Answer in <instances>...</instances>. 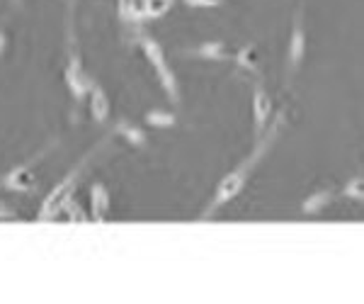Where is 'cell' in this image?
Returning a JSON list of instances; mask_svg holds the SVG:
<instances>
[{
	"instance_id": "6da1fadb",
	"label": "cell",
	"mask_w": 364,
	"mask_h": 304,
	"mask_svg": "<svg viewBox=\"0 0 364 304\" xmlns=\"http://www.w3.org/2000/svg\"><path fill=\"white\" fill-rule=\"evenodd\" d=\"M282 125H284V110H279L277 115H272V125H267V130L255 139L250 154L245 156V159L240 161L231 173H226L224 178L219 180L214 195H211L209 204L202 209V214H199V217H202V219H211L221 207H224L226 202H231L233 197L243 192V188L248 185V180H250V175L255 173V168L260 166L262 159L267 156V151L272 149L274 142H277V137H279V132H282Z\"/></svg>"
},
{
	"instance_id": "7a4b0ae2",
	"label": "cell",
	"mask_w": 364,
	"mask_h": 304,
	"mask_svg": "<svg viewBox=\"0 0 364 304\" xmlns=\"http://www.w3.org/2000/svg\"><path fill=\"white\" fill-rule=\"evenodd\" d=\"M105 144H107V139H102L100 144L92 146V149L83 156V159L75 163V166L70 168V171H68L66 175H63L61 180H58L54 188H51V192L42 200V207H39V212H37V219H39V221H51V219H56L58 214H61L63 204H66V202L70 200V197L75 195V188H78L80 178H83L87 163L92 161V156H95Z\"/></svg>"
},
{
	"instance_id": "3957f363",
	"label": "cell",
	"mask_w": 364,
	"mask_h": 304,
	"mask_svg": "<svg viewBox=\"0 0 364 304\" xmlns=\"http://www.w3.org/2000/svg\"><path fill=\"white\" fill-rule=\"evenodd\" d=\"M136 44L141 46L144 56L151 61V66L156 68L158 80H161L163 90H166V95L170 98V103L180 105V83H178V78H175V71L170 68L161 42H158L156 37H151L149 32H144V29H141V32H136Z\"/></svg>"
},
{
	"instance_id": "277c9868",
	"label": "cell",
	"mask_w": 364,
	"mask_h": 304,
	"mask_svg": "<svg viewBox=\"0 0 364 304\" xmlns=\"http://www.w3.org/2000/svg\"><path fill=\"white\" fill-rule=\"evenodd\" d=\"M63 78H66L70 98H73L75 103L83 100V98L87 95V90H90V85H92V78L85 73L78 44H75V39H73V22H70V15H68V61H66Z\"/></svg>"
},
{
	"instance_id": "5b68a950",
	"label": "cell",
	"mask_w": 364,
	"mask_h": 304,
	"mask_svg": "<svg viewBox=\"0 0 364 304\" xmlns=\"http://www.w3.org/2000/svg\"><path fill=\"white\" fill-rule=\"evenodd\" d=\"M46 151H49V146H46L44 151H39L37 156H32L29 161L20 163V166H15V168H10L5 175H0V188H5L10 192H25V195H27V192L37 190L39 175H37V171H34V166L44 159Z\"/></svg>"
},
{
	"instance_id": "8992f818",
	"label": "cell",
	"mask_w": 364,
	"mask_h": 304,
	"mask_svg": "<svg viewBox=\"0 0 364 304\" xmlns=\"http://www.w3.org/2000/svg\"><path fill=\"white\" fill-rule=\"evenodd\" d=\"M304 56H306V25H304V5H299L291 20L289 46H287V83L294 78L299 66L304 63Z\"/></svg>"
},
{
	"instance_id": "52a82bcc",
	"label": "cell",
	"mask_w": 364,
	"mask_h": 304,
	"mask_svg": "<svg viewBox=\"0 0 364 304\" xmlns=\"http://www.w3.org/2000/svg\"><path fill=\"white\" fill-rule=\"evenodd\" d=\"M272 115H274L272 95L262 85V80H255L252 83V137L257 139L267 130V125L272 122Z\"/></svg>"
},
{
	"instance_id": "ba28073f",
	"label": "cell",
	"mask_w": 364,
	"mask_h": 304,
	"mask_svg": "<svg viewBox=\"0 0 364 304\" xmlns=\"http://www.w3.org/2000/svg\"><path fill=\"white\" fill-rule=\"evenodd\" d=\"M187 56H195V58H204V61H233V54L228 51L226 42H219V39H211V42H202L192 49H185Z\"/></svg>"
},
{
	"instance_id": "9c48e42d",
	"label": "cell",
	"mask_w": 364,
	"mask_h": 304,
	"mask_svg": "<svg viewBox=\"0 0 364 304\" xmlns=\"http://www.w3.org/2000/svg\"><path fill=\"white\" fill-rule=\"evenodd\" d=\"M87 98H90V117L97 122V125H105L109 120V112H112V105H109V98L105 93V88L92 80L90 90H87Z\"/></svg>"
},
{
	"instance_id": "30bf717a",
	"label": "cell",
	"mask_w": 364,
	"mask_h": 304,
	"mask_svg": "<svg viewBox=\"0 0 364 304\" xmlns=\"http://www.w3.org/2000/svg\"><path fill=\"white\" fill-rule=\"evenodd\" d=\"M109 217V190L105 183H92L90 188V219L107 221Z\"/></svg>"
},
{
	"instance_id": "8fae6325",
	"label": "cell",
	"mask_w": 364,
	"mask_h": 304,
	"mask_svg": "<svg viewBox=\"0 0 364 304\" xmlns=\"http://www.w3.org/2000/svg\"><path fill=\"white\" fill-rule=\"evenodd\" d=\"M117 15H119V22L127 29L141 32V22H144V15H141L139 0H117Z\"/></svg>"
},
{
	"instance_id": "7c38bea8",
	"label": "cell",
	"mask_w": 364,
	"mask_h": 304,
	"mask_svg": "<svg viewBox=\"0 0 364 304\" xmlns=\"http://www.w3.org/2000/svg\"><path fill=\"white\" fill-rule=\"evenodd\" d=\"M233 63H236V68H240V71H248V73L260 71V49H257V44L248 42L240 46L236 56H233Z\"/></svg>"
},
{
	"instance_id": "4fadbf2b",
	"label": "cell",
	"mask_w": 364,
	"mask_h": 304,
	"mask_svg": "<svg viewBox=\"0 0 364 304\" xmlns=\"http://www.w3.org/2000/svg\"><path fill=\"white\" fill-rule=\"evenodd\" d=\"M336 195L338 192L333 190V188H321V190H316V192H311V195L306 197V200L301 202V214H318L323 212V209L328 207L333 200H336Z\"/></svg>"
},
{
	"instance_id": "5bb4252c",
	"label": "cell",
	"mask_w": 364,
	"mask_h": 304,
	"mask_svg": "<svg viewBox=\"0 0 364 304\" xmlns=\"http://www.w3.org/2000/svg\"><path fill=\"white\" fill-rule=\"evenodd\" d=\"M114 134H119V137H124L129 144L136 146V149H144L146 144H149V137H146V132L141 130L136 122H129V120H119L114 125Z\"/></svg>"
},
{
	"instance_id": "9a60e30c",
	"label": "cell",
	"mask_w": 364,
	"mask_h": 304,
	"mask_svg": "<svg viewBox=\"0 0 364 304\" xmlns=\"http://www.w3.org/2000/svg\"><path fill=\"white\" fill-rule=\"evenodd\" d=\"M141 15L144 20H158L166 13H170V8L175 5V0H141Z\"/></svg>"
},
{
	"instance_id": "2e32d148",
	"label": "cell",
	"mask_w": 364,
	"mask_h": 304,
	"mask_svg": "<svg viewBox=\"0 0 364 304\" xmlns=\"http://www.w3.org/2000/svg\"><path fill=\"white\" fill-rule=\"evenodd\" d=\"M144 122L151 127H158V130H168V127H175L178 125V117L170 110H149L144 115Z\"/></svg>"
},
{
	"instance_id": "e0dca14e",
	"label": "cell",
	"mask_w": 364,
	"mask_h": 304,
	"mask_svg": "<svg viewBox=\"0 0 364 304\" xmlns=\"http://www.w3.org/2000/svg\"><path fill=\"white\" fill-rule=\"evenodd\" d=\"M340 195L348 197V200L362 202V200H364V178H362V173H357L355 178H350L348 183L343 185V190H340Z\"/></svg>"
},
{
	"instance_id": "ac0fdd59",
	"label": "cell",
	"mask_w": 364,
	"mask_h": 304,
	"mask_svg": "<svg viewBox=\"0 0 364 304\" xmlns=\"http://www.w3.org/2000/svg\"><path fill=\"white\" fill-rule=\"evenodd\" d=\"M58 217H66L68 221H87V219H90V214L80 207V202H75V195H73L66 204H63V209H61V214H58Z\"/></svg>"
},
{
	"instance_id": "d6986e66",
	"label": "cell",
	"mask_w": 364,
	"mask_h": 304,
	"mask_svg": "<svg viewBox=\"0 0 364 304\" xmlns=\"http://www.w3.org/2000/svg\"><path fill=\"white\" fill-rule=\"evenodd\" d=\"M13 219H17V212L8 202L0 200V221H13Z\"/></svg>"
},
{
	"instance_id": "ffe728a7",
	"label": "cell",
	"mask_w": 364,
	"mask_h": 304,
	"mask_svg": "<svg viewBox=\"0 0 364 304\" xmlns=\"http://www.w3.org/2000/svg\"><path fill=\"white\" fill-rule=\"evenodd\" d=\"M187 5H195V8H214V5H219L221 0H185Z\"/></svg>"
},
{
	"instance_id": "44dd1931",
	"label": "cell",
	"mask_w": 364,
	"mask_h": 304,
	"mask_svg": "<svg viewBox=\"0 0 364 304\" xmlns=\"http://www.w3.org/2000/svg\"><path fill=\"white\" fill-rule=\"evenodd\" d=\"M5 46H8V34H5L3 29H0V56L5 54Z\"/></svg>"
}]
</instances>
